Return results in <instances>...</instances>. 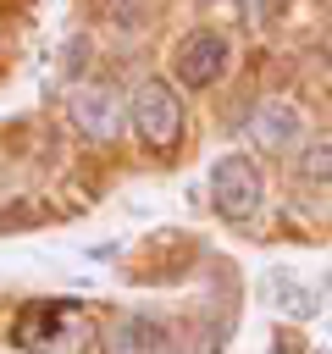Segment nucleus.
I'll return each instance as SVG.
<instances>
[{
    "instance_id": "f257e3e1",
    "label": "nucleus",
    "mask_w": 332,
    "mask_h": 354,
    "mask_svg": "<svg viewBox=\"0 0 332 354\" xmlns=\"http://www.w3.org/2000/svg\"><path fill=\"white\" fill-rule=\"evenodd\" d=\"M11 343L28 348V354H83L94 343V326L83 321L77 304L66 299H50V304H28L11 326Z\"/></svg>"
},
{
    "instance_id": "f03ea898",
    "label": "nucleus",
    "mask_w": 332,
    "mask_h": 354,
    "mask_svg": "<svg viewBox=\"0 0 332 354\" xmlns=\"http://www.w3.org/2000/svg\"><path fill=\"white\" fill-rule=\"evenodd\" d=\"M260 194H266V183H260L249 155H221L210 166V199H216V210L227 221H249L260 210Z\"/></svg>"
},
{
    "instance_id": "7ed1b4c3",
    "label": "nucleus",
    "mask_w": 332,
    "mask_h": 354,
    "mask_svg": "<svg viewBox=\"0 0 332 354\" xmlns=\"http://www.w3.org/2000/svg\"><path fill=\"white\" fill-rule=\"evenodd\" d=\"M66 116H72V127L89 133V138H116L122 122H127V105H122V94H116L111 83H77V88L66 94Z\"/></svg>"
},
{
    "instance_id": "20e7f679",
    "label": "nucleus",
    "mask_w": 332,
    "mask_h": 354,
    "mask_svg": "<svg viewBox=\"0 0 332 354\" xmlns=\"http://www.w3.org/2000/svg\"><path fill=\"white\" fill-rule=\"evenodd\" d=\"M133 127H138V138L144 144H155V149H166V144H177V133H183V105H177V94L166 88V83H138V94H133Z\"/></svg>"
},
{
    "instance_id": "39448f33",
    "label": "nucleus",
    "mask_w": 332,
    "mask_h": 354,
    "mask_svg": "<svg viewBox=\"0 0 332 354\" xmlns=\"http://www.w3.org/2000/svg\"><path fill=\"white\" fill-rule=\"evenodd\" d=\"M249 138H255L266 155H288V149L304 138V111L288 105V100H260L255 116H249Z\"/></svg>"
},
{
    "instance_id": "423d86ee",
    "label": "nucleus",
    "mask_w": 332,
    "mask_h": 354,
    "mask_svg": "<svg viewBox=\"0 0 332 354\" xmlns=\"http://www.w3.org/2000/svg\"><path fill=\"white\" fill-rule=\"evenodd\" d=\"M105 354H172V332H166V321L133 310L105 326Z\"/></svg>"
},
{
    "instance_id": "0eeeda50",
    "label": "nucleus",
    "mask_w": 332,
    "mask_h": 354,
    "mask_svg": "<svg viewBox=\"0 0 332 354\" xmlns=\"http://www.w3.org/2000/svg\"><path fill=\"white\" fill-rule=\"evenodd\" d=\"M221 66H227V39L221 33H194L188 44H177V83L205 88V83L221 77Z\"/></svg>"
},
{
    "instance_id": "6e6552de",
    "label": "nucleus",
    "mask_w": 332,
    "mask_h": 354,
    "mask_svg": "<svg viewBox=\"0 0 332 354\" xmlns=\"http://www.w3.org/2000/svg\"><path fill=\"white\" fill-rule=\"evenodd\" d=\"M299 177H310V183H326L332 177V138L326 133H310V144L299 155Z\"/></svg>"
}]
</instances>
